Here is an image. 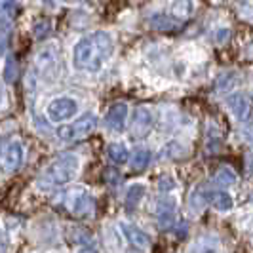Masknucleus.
I'll use <instances>...</instances> for the list:
<instances>
[{"label":"nucleus","instance_id":"5701e85b","mask_svg":"<svg viewBox=\"0 0 253 253\" xmlns=\"http://www.w3.org/2000/svg\"><path fill=\"white\" fill-rule=\"evenodd\" d=\"M175 187H177V183H175V179L171 177V175H164L158 181V189L162 190V192H171Z\"/></svg>","mask_w":253,"mask_h":253},{"label":"nucleus","instance_id":"20e7f679","mask_svg":"<svg viewBox=\"0 0 253 253\" xmlns=\"http://www.w3.org/2000/svg\"><path fill=\"white\" fill-rule=\"evenodd\" d=\"M97 127V114L95 113H82L73 124H65L57 127V137L61 141H75L89 135Z\"/></svg>","mask_w":253,"mask_h":253},{"label":"nucleus","instance_id":"b1692460","mask_svg":"<svg viewBox=\"0 0 253 253\" xmlns=\"http://www.w3.org/2000/svg\"><path fill=\"white\" fill-rule=\"evenodd\" d=\"M213 38H215L217 44H225L228 38H230V29L228 27H217Z\"/></svg>","mask_w":253,"mask_h":253},{"label":"nucleus","instance_id":"7ed1b4c3","mask_svg":"<svg viewBox=\"0 0 253 253\" xmlns=\"http://www.w3.org/2000/svg\"><path fill=\"white\" fill-rule=\"evenodd\" d=\"M33 73L44 80V82H53L59 73V53L55 46H48L44 50H40L35 57L33 63Z\"/></svg>","mask_w":253,"mask_h":253},{"label":"nucleus","instance_id":"f03ea898","mask_svg":"<svg viewBox=\"0 0 253 253\" xmlns=\"http://www.w3.org/2000/svg\"><path fill=\"white\" fill-rule=\"evenodd\" d=\"M78 168H80V160L76 154H63L46 166V169L38 177V187L44 190L65 187L76 177Z\"/></svg>","mask_w":253,"mask_h":253},{"label":"nucleus","instance_id":"cd10ccee","mask_svg":"<svg viewBox=\"0 0 253 253\" xmlns=\"http://www.w3.org/2000/svg\"><path fill=\"white\" fill-rule=\"evenodd\" d=\"M78 253H97V252H95L93 248H82V250H80Z\"/></svg>","mask_w":253,"mask_h":253},{"label":"nucleus","instance_id":"423d86ee","mask_svg":"<svg viewBox=\"0 0 253 253\" xmlns=\"http://www.w3.org/2000/svg\"><path fill=\"white\" fill-rule=\"evenodd\" d=\"M78 114V101L71 95H57L46 107V116L51 122H67Z\"/></svg>","mask_w":253,"mask_h":253},{"label":"nucleus","instance_id":"f3484780","mask_svg":"<svg viewBox=\"0 0 253 253\" xmlns=\"http://www.w3.org/2000/svg\"><path fill=\"white\" fill-rule=\"evenodd\" d=\"M147 187L143 183H131L126 189V208L127 210H135L141 204L143 196H145Z\"/></svg>","mask_w":253,"mask_h":253},{"label":"nucleus","instance_id":"f257e3e1","mask_svg":"<svg viewBox=\"0 0 253 253\" xmlns=\"http://www.w3.org/2000/svg\"><path fill=\"white\" fill-rule=\"evenodd\" d=\"M114 53V38L107 31H93L76 40L73 48V65L76 71L95 75Z\"/></svg>","mask_w":253,"mask_h":253},{"label":"nucleus","instance_id":"a878e982","mask_svg":"<svg viewBox=\"0 0 253 253\" xmlns=\"http://www.w3.org/2000/svg\"><path fill=\"white\" fill-rule=\"evenodd\" d=\"M246 166H248L250 171H253V152H250V154L246 156Z\"/></svg>","mask_w":253,"mask_h":253},{"label":"nucleus","instance_id":"39448f33","mask_svg":"<svg viewBox=\"0 0 253 253\" xmlns=\"http://www.w3.org/2000/svg\"><path fill=\"white\" fill-rule=\"evenodd\" d=\"M25 162V147L19 139H8L0 145V168L4 171H17Z\"/></svg>","mask_w":253,"mask_h":253},{"label":"nucleus","instance_id":"dca6fc26","mask_svg":"<svg viewBox=\"0 0 253 253\" xmlns=\"http://www.w3.org/2000/svg\"><path fill=\"white\" fill-rule=\"evenodd\" d=\"M149 23L158 31H175V29H179V21L175 17L168 15V13H152Z\"/></svg>","mask_w":253,"mask_h":253},{"label":"nucleus","instance_id":"393cba45","mask_svg":"<svg viewBox=\"0 0 253 253\" xmlns=\"http://www.w3.org/2000/svg\"><path fill=\"white\" fill-rule=\"evenodd\" d=\"M8 40H10V31L6 27H0V51H4V48L8 46Z\"/></svg>","mask_w":253,"mask_h":253},{"label":"nucleus","instance_id":"c85d7f7f","mask_svg":"<svg viewBox=\"0 0 253 253\" xmlns=\"http://www.w3.org/2000/svg\"><path fill=\"white\" fill-rule=\"evenodd\" d=\"M40 2H42L44 6H53V4H55V0H40Z\"/></svg>","mask_w":253,"mask_h":253},{"label":"nucleus","instance_id":"4be33fe9","mask_svg":"<svg viewBox=\"0 0 253 253\" xmlns=\"http://www.w3.org/2000/svg\"><path fill=\"white\" fill-rule=\"evenodd\" d=\"M17 12V0H0V21L12 19Z\"/></svg>","mask_w":253,"mask_h":253},{"label":"nucleus","instance_id":"f8f14e48","mask_svg":"<svg viewBox=\"0 0 253 253\" xmlns=\"http://www.w3.org/2000/svg\"><path fill=\"white\" fill-rule=\"evenodd\" d=\"M189 253H221V242L213 234L200 236L189 248Z\"/></svg>","mask_w":253,"mask_h":253},{"label":"nucleus","instance_id":"c756f323","mask_svg":"<svg viewBox=\"0 0 253 253\" xmlns=\"http://www.w3.org/2000/svg\"><path fill=\"white\" fill-rule=\"evenodd\" d=\"M2 99H4V95H2V89H0V107H2Z\"/></svg>","mask_w":253,"mask_h":253},{"label":"nucleus","instance_id":"0eeeda50","mask_svg":"<svg viewBox=\"0 0 253 253\" xmlns=\"http://www.w3.org/2000/svg\"><path fill=\"white\" fill-rule=\"evenodd\" d=\"M225 105H227L230 116L240 124H248L253 118V99L244 91L230 93L225 99Z\"/></svg>","mask_w":253,"mask_h":253},{"label":"nucleus","instance_id":"ddd939ff","mask_svg":"<svg viewBox=\"0 0 253 253\" xmlns=\"http://www.w3.org/2000/svg\"><path fill=\"white\" fill-rule=\"evenodd\" d=\"M240 84H242L240 73H236V71H227V73H223V75L217 76L215 89L219 91V93H227V91L236 89Z\"/></svg>","mask_w":253,"mask_h":253},{"label":"nucleus","instance_id":"bb28decb","mask_svg":"<svg viewBox=\"0 0 253 253\" xmlns=\"http://www.w3.org/2000/svg\"><path fill=\"white\" fill-rule=\"evenodd\" d=\"M65 4H69V6H78V4H84V2H88V0H63Z\"/></svg>","mask_w":253,"mask_h":253},{"label":"nucleus","instance_id":"6ab92c4d","mask_svg":"<svg viewBox=\"0 0 253 253\" xmlns=\"http://www.w3.org/2000/svg\"><path fill=\"white\" fill-rule=\"evenodd\" d=\"M152 160V152L147 149V147H137L133 154H131V158H129V164L133 169H145L147 166L151 164Z\"/></svg>","mask_w":253,"mask_h":253},{"label":"nucleus","instance_id":"2eb2a0df","mask_svg":"<svg viewBox=\"0 0 253 253\" xmlns=\"http://www.w3.org/2000/svg\"><path fill=\"white\" fill-rule=\"evenodd\" d=\"M194 13V2L192 0H175L169 8V15L175 17L179 23L185 21V19H190Z\"/></svg>","mask_w":253,"mask_h":253},{"label":"nucleus","instance_id":"6e6552de","mask_svg":"<svg viewBox=\"0 0 253 253\" xmlns=\"http://www.w3.org/2000/svg\"><path fill=\"white\" fill-rule=\"evenodd\" d=\"M67 208L76 217H88L95 210L93 196L86 189H71L67 192Z\"/></svg>","mask_w":253,"mask_h":253},{"label":"nucleus","instance_id":"412c9836","mask_svg":"<svg viewBox=\"0 0 253 253\" xmlns=\"http://www.w3.org/2000/svg\"><path fill=\"white\" fill-rule=\"evenodd\" d=\"M51 33V21L50 19H37L33 23V37L37 40H44L46 37H50Z\"/></svg>","mask_w":253,"mask_h":253},{"label":"nucleus","instance_id":"9d476101","mask_svg":"<svg viewBox=\"0 0 253 253\" xmlns=\"http://www.w3.org/2000/svg\"><path fill=\"white\" fill-rule=\"evenodd\" d=\"M127 113H129V109H127L126 103H122V101L114 103L113 107L107 111V116H105L107 127H109L111 131H114V133H120V131L126 127Z\"/></svg>","mask_w":253,"mask_h":253},{"label":"nucleus","instance_id":"a211bd4d","mask_svg":"<svg viewBox=\"0 0 253 253\" xmlns=\"http://www.w3.org/2000/svg\"><path fill=\"white\" fill-rule=\"evenodd\" d=\"M107 154H109V158L113 160L114 164H127L129 162V149H127L126 145H122V143H111L109 147H107Z\"/></svg>","mask_w":253,"mask_h":253},{"label":"nucleus","instance_id":"9b49d317","mask_svg":"<svg viewBox=\"0 0 253 253\" xmlns=\"http://www.w3.org/2000/svg\"><path fill=\"white\" fill-rule=\"evenodd\" d=\"M120 232L124 234V238H126L133 248H137V250H149V248H151V236H149L145 230H141L139 227L122 221V223H120Z\"/></svg>","mask_w":253,"mask_h":253},{"label":"nucleus","instance_id":"1a4fd4ad","mask_svg":"<svg viewBox=\"0 0 253 253\" xmlns=\"http://www.w3.org/2000/svg\"><path fill=\"white\" fill-rule=\"evenodd\" d=\"M154 126V114L149 107H137L133 111L131 122H129V135L133 139H141L145 135H149V131Z\"/></svg>","mask_w":253,"mask_h":253},{"label":"nucleus","instance_id":"4468645a","mask_svg":"<svg viewBox=\"0 0 253 253\" xmlns=\"http://www.w3.org/2000/svg\"><path fill=\"white\" fill-rule=\"evenodd\" d=\"M211 183H213L215 187H221V189H228V187H232V185L238 183V175H236V171H234L232 168L223 166V168H219L215 173H213Z\"/></svg>","mask_w":253,"mask_h":253},{"label":"nucleus","instance_id":"aec40b11","mask_svg":"<svg viewBox=\"0 0 253 253\" xmlns=\"http://www.w3.org/2000/svg\"><path fill=\"white\" fill-rule=\"evenodd\" d=\"M17 73H19V67H17V61L13 55H8L4 59V67H2V76H4V82L12 84L17 78Z\"/></svg>","mask_w":253,"mask_h":253}]
</instances>
